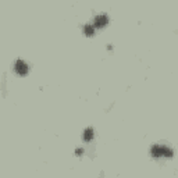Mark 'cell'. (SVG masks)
Masks as SVG:
<instances>
[{
	"label": "cell",
	"instance_id": "cell-1",
	"mask_svg": "<svg viewBox=\"0 0 178 178\" xmlns=\"http://www.w3.org/2000/svg\"><path fill=\"white\" fill-rule=\"evenodd\" d=\"M152 153H153V156H156V157H160V156L171 157V156H173V150L166 148V146H153V148H152Z\"/></svg>",
	"mask_w": 178,
	"mask_h": 178
},
{
	"label": "cell",
	"instance_id": "cell-2",
	"mask_svg": "<svg viewBox=\"0 0 178 178\" xmlns=\"http://www.w3.org/2000/svg\"><path fill=\"white\" fill-rule=\"evenodd\" d=\"M15 71L18 72V74H27L28 72V67H27V64H25L22 60H18L17 63H15Z\"/></svg>",
	"mask_w": 178,
	"mask_h": 178
},
{
	"label": "cell",
	"instance_id": "cell-3",
	"mask_svg": "<svg viewBox=\"0 0 178 178\" xmlns=\"http://www.w3.org/2000/svg\"><path fill=\"white\" fill-rule=\"evenodd\" d=\"M106 22H107V17L106 15H99V17H96V27H103V25H106Z\"/></svg>",
	"mask_w": 178,
	"mask_h": 178
},
{
	"label": "cell",
	"instance_id": "cell-4",
	"mask_svg": "<svg viewBox=\"0 0 178 178\" xmlns=\"http://www.w3.org/2000/svg\"><path fill=\"white\" fill-rule=\"evenodd\" d=\"M92 138H93V129L88 128L86 131H85V134H84V139H85V141H90Z\"/></svg>",
	"mask_w": 178,
	"mask_h": 178
},
{
	"label": "cell",
	"instance_id": "cell-5",
	"mask_svg": "<svg viewBox=\"0 0 178 178\" xmlns=\"http://www.w3.org/2000/svg\"><path fill=\"white\" fill-rule=\"evenodd\" d=\"M85 34H86V35H92V34H93V27L86 25V27H85Z\"/></svg>",
	"mask_w": 178,
	"mask_h": 178
}]
</instances>
